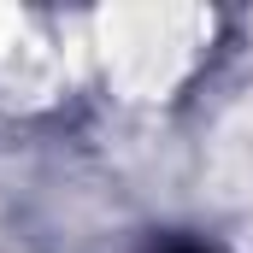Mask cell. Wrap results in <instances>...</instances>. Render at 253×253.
Listing matches in <instances>:
<instances>
[{
	"label": "cell",
	"instance_id": "1",
	"mask_svg": "<svg viewBox=\"0 0 253 253\" xmlns=\"http://www.w3.org/2000/svg\"><path fill=\"white\" fill-rule=\"evenodd\" d=\"M129 24L141 36H129L124 24H106V71L135 88V94H165L194 59V12H129Z\"/></svg>",
	"mask_w": 253,
	"mask_h": 253
}]
</instances>
